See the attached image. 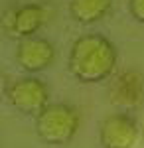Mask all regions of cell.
Segmentation results:
<instances>
[{
  "label": "cell",
  "instance_id": "cell-1",
  "mask_svg": "<svg viewBox=\"0 0 144 148\" xmlns=\"http://www.w3.org/2000/svg\"><path fill=\"white\" fill-rule=\"evenodd\" d=\"M117 47L103 34H85L71 46L67 65L79 83H101L109 79L117 67Z\"/></svg>",
  "mask_w": 144,
  "mask_h": 148
},
{
  "label": "cell",
  "instance_id": "cell-2",
  "mask_svg": "<svg viewBox=\"0 0 144 148\" xmlns=\"http://www.w3.org/2000/svg\"><path fill=\"white\" fill-rule=\"evenodd\" d=\"M81 114L75 107L67 103H49L36 116V132L42 142L49 146L69 144L77 134Z\"/></svg>",
  "mask_w": 144,
  "mask_h": 148
},
{
  "label": "cell",
  "instance_id": "cell-3",
  "mask_svg": "<svg viewBox=\"0 0 144 148\" xmlns=\"http://www.w3.org/2000/svg\"><path fill=\"white\" fill-rule=\"evenodd\" d=\"M6 99L12 109L22 114H38L49 105V89L42 79L26 75L14 79L6 87Z\"/></svg>",
  "mask_w": 144,
  "mask_h": 148
},
{
  "label": "cell",
  "instance_id": "cell-4",
  "mask_svg": "<svg viewBox=\"0 0 144 148\" xmlns=\"http://www.w3.org/2000/svg\"><path fill=\"white\" fill-rule=\"evenodd\" d=\"M138 140V125L132 114L111 113L99 125V142L103 148H132Z\"/></svg>",
  "mask_w": 144,
  "mask_h": 148
},
{
  "label": "cell",
  "instance_id": "cell-5",
  "mask_svg": "<svg viewBox=\"0 0 144 148\" xmlns=\"http://www.w3.org/2000/svg\"><path fill=\"white\" fill-rule=\"evenodd\" d=\"M45 20H47V10L42 4L26 2V4H18L6 12L4 30L12 38L26 40V38H34L38 34V30L45 24Z\"/></svg>",
  "mask_w": 144,
  "mask_h": 148
},
{
  "label": "cell",
  "instance_id": "cell-6",
  "mask_svg": "<svg viewBox=\"0 0 144 148\" xmlns=\"http://www.w3.org/2000/svg\"><path fill=\"white\" fill-rule=\"evenodd\" d=\"M14 59L18 63V67L26 71V73H40L47 69L53 59H56V47L51 42H47L45 38L34 36V38H26V40H18L16 44V51H14Z\"/></svg>",
  "mask_w": 144,
  "mask_h": 148
},
{
  "label": "cell",
  "instance_id": "cell-7",
  "mask_svg": "<svg viewBox=\"0 0 144 148\" xmlns=\"http://www.w3.org/2000/svg\"><path fill=\"white\" fill-rule=\"evenodd\" d=\"M109 95L117 105L134 107L144 99V77L136 71H124L115 79Z\"/></svg>",
  "mask_w": 144,
  "mask_h": 148
},
{
  "label": "cell",
  "instance_id": "cell-8",
  "mask_svg": "<svg viewBox=\"0 0 144 148\" xmlns=\"http://www.w3.org/2000/svg\"><path fill=\"white\" fill-rule=\"evenodd\" d=\"M112 8V0H69V14L79 24H95Z\"/></svg>",
  "mask_w": 144,
  "mask_h": 148
},
{
  "label": "cell",
  "instance_id": "cell-9",
  "mask_svg": "<svg viewBox=\"0 0 144 148\" xmlns=\"http://www.w3.org/2000/svg\"><path fill=\"white\" fill-rule=\"evenodd\" d=\"M128 10L136 22L144 24V0H128Z\"/></svg>",
  "mask_w": 144,
  "mask_h": 148
}]
</instances>
